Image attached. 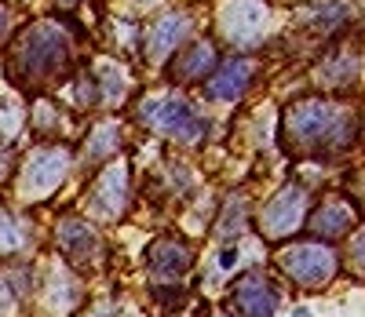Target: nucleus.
Here are the masks:
<instances>
[{
	"mask_svg": "<svg viewBox=\"0 0 365 317\" xmlns=\"http://www.w3.org/2000/svg\"><path fill=\"white\" fill-rule=\"evenodd\" d=\"M354 223V215L344 201H325L314 215H311V234L318 237H344Z\"/></svg>",
	"mask_w": 365,
	"mask_h": 317,
	"instance_id": "f8f14e48",
	"label": "nucleus"
},
{
	"mask_svg": "<svg viewBox=\"0 0 365 317\" xmlns=\"http://www.w3.org/2000/svg\"><path fill=\"white\" fill-rule=\"evenodd\" d=\"M358 135L354 113L332 106L325 99H303L289 106L282 120V139L292 153H329V150H347Z\"/></svg>",
	"mask_w": 365,
	"mask_h": 317,
	"instance_id": "f257e3e1",
	"label": "nucleus"
},
{
	"mask_svg": "<svg viewBox=\"0 0 365 317\" xmlns=\"http://www.w3.org/2000/svg\"><path fill=\"white\" fill-rule=\"evenodd\" d=\"M303 212H307V197H303L299 186H285L274 194V201L263 208L259 227L267 237H289L296 234V227L303 223Z\"/></svg>",
	"mask_w": 365,
	"mask_h": 317,
	"instance_id": "423d86ee",
	"label": "nucleus"
},
{
	"mask_svg": "<svg viewBox=\"0 0 365 317\" xmlns=\"http://www.w3.org/2000/svg\"><path fill=\"white\" fill-rule=\"evenodd\" d=\"M125 186H128L125 168H120V165L110 168V172L99 179L96 194H91V212H96V215H117L120 204H125Z\"/></svg>",
	"mask_w": 365,
	"mask_h": 317,
	"instance_id": "9b49d317",
	"label": "nucleus"
},
{
	"mask_svg": "<svg viewBox=\"0 0 365 317\" xmlns=\"http://www.w3.org/2000/svg\"><path fill=\"white\" fill-rule=\"evenodd\" d=\"M263 26H267V8L259 4V0H227V4L220 8V29H223V37L237 48L256 44Z\"/></svg>",
	"mask_w": 365,
	"mask_h": 317,
	"instance_id": "39448f33",
	"label": "nucleus"
},
{
	"mask_svg": "<svg viewBox=\"0 0 365 317\" xmlns=\"http://www.w3.org/2000/svg\"><path fill=\"white\" fill-rule=\"evenodd\" d=\"M8 172V157H4V150H0V175Z\"/></svg>",
	"mask_w": 365,
	"mask_h": 317,
	"instance_id": "4be33fe9",
	"label": "nucleus"
},
{
	"mask_svg": "<svg viewBox=\"0 0 365 317\" xmlns=\"http://www.w3.org/2000/svg\"><path fill=\"white\" fill-rule=\"evenodd\" d=\"M22 120H26V113L15 99H0V135H15L22 128Z\"/></svg>",
	"mask_w": 365,
	"mask_h": 317,
	"instance_id": "dca6fc26",
	"label": "nucleus"
},
{
	"mask_svg": "<svg viewBox=\"0 0 365 317\" xmlns=\"http://www.w3.org/2000/svg\"><path fill=\"white\" fill-rule=\"evenodd\" d=\"M113 146H117V128H113V124H103V128H99L96 135H91L88 157H106Z\"/></svg>",
	"mask_w": 365,
	"mask_h": 317,
	"instance_id": "a211bd4d",
	"label": "nucleus"
},
{
	"mask_svg": "<svg viewBox=\"0 0 365 317\" xmlns=\"http://www.w3.org/2000/svg\"><path fill=\"white\" fill-rule=\"evenodd\" d=\"M63 4H73V0H63Z\"/></svg>",
	"mask_w": 365,
	"mask_h": 317,
	"instance_id": "b1692460",
	"label": "nucleus"
},
{
	"mask_svg": "<svg viewBox=\"0 0 365 317\" xmlns=\"http://www.w3.org/2000/svg\"><path fill=\"white\" fill-rule=\"evenodd\" d=\"M278 266H282L292 281L314 289V284H322V281L332 277V251L322 248V244H299V248H292V251H282Z\"/></svg>",
	"mask_w": 365,
	"mask_h": 317,
	"instance_id": "0eeeda50",
	"label": "nucleus"
},
{
	"mask_svg": "<svg viewBox=\"0 0 365 317\" xmlns=\"http://www.w3.org/2000/svg\"><path fill=\"white\" fill-rule=\"evenodd\" d=\"M150 270L158 277H179L190 270V251L179 241H158V248L150 251Z\"/></svg>",
	"mask_w": 365,
	"mask_h": 317,
	"instance_id": "ddd939ff",
	"label": "nucleus"
},
{
	"mask_svg": "<svg viewBox=\"0 0 365 317\" xmlns=\"http://www.w3.org/2000/svg\"><path fill=\"white\" fill-rule=\"evenodd\" d=\"M22 244V230H19V223L15 219L0 208V251H15Z\"/></svg>",
	"mask_w": 365,
	"mask_h": 317,
	"instance_id": "f3484780",
	"label": "nucleus"
},
{
	"mask_svg": "<svg viewBox=\"0 0 365 317\" xmlns=\"http://www.w3.org/2000/svg\"><path fill=\"white\" fill-rule=\"evenodd\" d=\"M234 263H237V248H227L223 256H220V266H223V270H230Z\"/></svg>",
	"mask_w": 365,
	"mask_h": 317,
	"instance_id": "aec40b11",
	"label": "nucleus"
},
{
	"mask_svg": "<svg viewBox=\"0 0 365 317\" xmlns=\"http://www.w3.org/2000/svg\"><path fill=\"white\" fill-rule=\"evenodd\" d=\"M139 120L158 128L161 135H172L179 142H201L208 124L205 117L194 113V106L179 95H154V99H143L139 103Z\"/></svg>",
	"mask_w": 365,
	"mask_h": 317,
	"instance_id": "7ed1b4c3",
	"label": "nucleus"
},
{
	"mask_svg": "<svg viewBox=\"0 0 365 317\" xmlns=\"http://www.w3.org/2000/svg\"><path fill=\"white\" fill-rule=\"evenodd\" d=\"M8 26H11V15H8V8H4V4H0V41L8 37Z\"/></svg>",
	"mask_w": 365,
	"mask_h": 317,
	"instance_id": "412c9836",
	"label": "nucleus"
},
{
	"mask_svg": "<svg viewBox=\"0 0 365 317\" xmlns=\"http://www.w3.org/2000/svg\"><path fill=\"white\" fill-rule=\"evenodd\" d=\"M66 62H70V37L55 22H37L15 44L8 73L19 84H41V80H51Z\"/></svg>",
	"mask_w": 365,
	"mask_h": 317,
	"instance_id": "f03ea898",
	"label": "nucleus"
},
{
	"mask_svg": "<svg viewBox=\"0 0 365 317\" xmlns=\"http://www.w3.org/2000/svg\"><path fill=\"white\" fill-rule=\"evenodd\" d=\"M58 244H63L66 256L81 259L88 251H96V234H91L84 223H63L58 227Z\"/></svg>",
	"mask_w": 365,
	"mask_h": 317,
	"instance_id": "4468645a",
	"label": "nucleus"
},
{
	"mask_svg": "<svg viewBox=\"0 0 365 317\" xmlns=\"http://www.w3.org/2000/svg\"><path fill=\"white\" fill-rule=\"evenodd\" d=\"M292 317H314V313H311V310H296Z\"/></svg>",
	"mask_w": 365,
	"mask_h": 317,
	"instance_id": "5701e85b",
	"label": "nucleus"
},
{
	"mask_svg": "<svg viewBox=\"0 0 365 317\" xmlns=\"http://www.w3.org/2000/svg\"><path fill=\"white\" fill-rule=\"evenodd\" d=\"M234 303H237V310L245 317H270L274 310H278V296H274L267 289V281H259V277L241 281L234 289Z\"/></svg>",
	"mask_w": 365,
	"mask_h": 317,
	"instance_id": "9d476101",
	"label": "nucleus"
},
{
	"mask_svg": "<svg viewBox=\"0 0 365 317\" xmlns=\"http://www.w3.org/2000/svg\"><path fill=\"white\" fill-rule=\"evenodd\" d=\"M249 77H252V62L249 58H230L227 66L205 84V95H208V99H216V103H234L237 95L245 91Z\"/></svg>",
	"mask_w": 365,
	"mask_h": 317,
	"instance_id": "1a4fd4ad",
	"label": "nucleus"
},
{
	"mask_svg": "<svg viewBox=\"0 0 365 317\" xmlns=\"http://www.w3.org/2000/svg\"><path fill=\"white\" fill-rule=\"evenodd\" d=\"M11 306H15V289H11L8 281H0V317H4Z\"/></svg>",
	"mask_w": 365,
	"mask_h": 317,
	"instance_id": "6ab92c4d",
	"label": "nucleus"
},
{
	"mask_svg": "<svg viewBox=\"0 0 365 317\" xmlns=\"http://www.w3.org/2000/svg\"><path fill=\"white\" fill-rule=\"evenodd\" d=\"M208 66H212V48H208V44H194V48L172 66V73H175V80H194V77H201Z\"/></svg>",
	"mask_w": 365,
	"mask_h": 317,
	"instance_id": "2eb2a0df",
	"label": "nucleus"
},
{
	"mask_svg": "<svg viewBox=\"0 0 365 317\" xmlns=\"http://www.w3.org/2000/svg\"><path fill=\"white\" fill-rule=\"evenodd\" d=\"M66 168H70V153L66 150H37L29 153V161L22 168V179H19V194L22 197H44L51 189L66 179Z\"/></svg>",
	"mask_w": 365,
	"mask_h": 317,
	"instance_id": "20e7f679",
	"label": "nucleus"
},
{
	"mask_svg": "<svg viewBox=\"0 0 365 317\" xmlns=\"http://www.w3.org/2000/svg\"><path fill=\"white\" fill-rule=\"evenodd\" d=\"M190 33V15H182V11H172L165 15L154 29H150V37H146V58L150 62H161L165 55H172L179 48V41Z\"/></svg>",
	"mask_w": 365,
	"mask_h": 317,
	"instance_id": "6e6552de",
	"label": "nucleus"
}]
</instances>
